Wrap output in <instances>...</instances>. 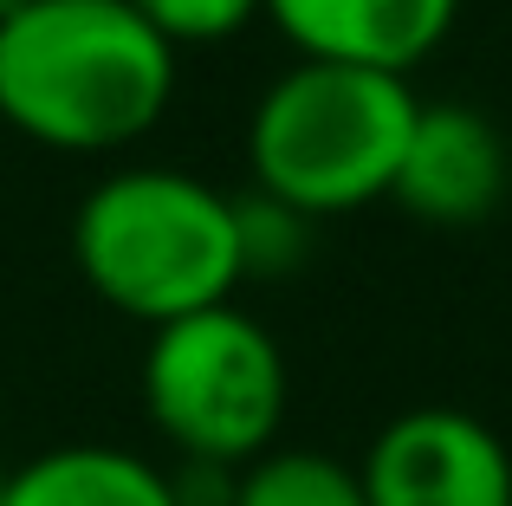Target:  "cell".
<instances>
[{"instance_id":"1","label":"cell","mask_w":512,"mask_h":506,"mask_svg":"<svg viewBox=\"0 0 512 506\" xmlns=\"http://www.w3.org/2000/svg\"><path fill=\"white\" fill-rule=\"evenodd\" d=\"M169 98L175 46L130 0H33L0 26V124L46 150H124Z\"/></svg>"},{"instance_id":"2","label":"cell","mask_w":512,"mask_h":506,"mask_svg":"<svg viewBox=\"0 0 512 506\" xmlns=\"http://www.w3.org/2000/svg\"><path fill=\"white\" fill-rule=\"evenodd\" d=\"M72 260L111 312L175 325L208 305H234L240 228L234 195L188 169H117L91 182L72 215Z\"/></svg>"},{"instance_id":"3","label":"cell","mask_w":512,"mask_h":506,"mask_svg":"<svg viewBox=\"0 0 512 506\" xmlns=\"http://www.w3.org/2000/svg\"><path fill=\"white\" fill-rule=\"evenodd\" d=\"M422 98L396 72L305 59L260 91L247 117V169L260 195L325 221L396 189V163Z\"/></svg>"},{"instance_id":"4","label":"cell","mask_w":512,"mask_h":506,"mask_svg":"<svg viewBox=\"0 0 512 506\" xmlns=\"http://www.w3.org/2000/svg\"><path fill=\"white\" fill-rule=\"evenodd\" d=\"M286 357L273 331L240 305H208L195 318L150 331L143 351V416L175 448V461H247L273 455L286 422Z\"/></svg>"},{"instance_id":"5","label":"cell","mask_w":512,"mask_h":506,"mask_svg":"<svg viewBox=\"0 0 512 506\" xmlns=\"http://www.w3.org/2000/svg\"><path fill=\"white\" fill-rule=\"evenodd\" d=\"M363 506H512V455L480 416L402 409L357 461Z\"/></svg>"},{"instance_id":"6","label":"cell","mask_w":512,"mask_h":506,"mask_svg":"<svg viewBox=\"0 0 512 506\" xmlns=\"http://www.w3.org/2000/svg\"><path fill=\"white\" fill-rule=\"evenodd\" d=\"M389 195L428 228H474L506 195V137L474 104H422Z\"/></svg>"},{"instance_id":"7","label":"cell","mask_w":512,"mask_h":506,"mask_svg":"<svg viewBox=\"0 0 512 506\" xmlns=\"http://www.w3.org/2000/svg\"><path fill=\"white\" fill-rule=\"evenodd\" d=\"M461 0H266V20L325 65H363V72H396L422 65L448 39Z\"/></svg>"},{"instance_id":"8","label":"cell","mask_w":512,"mask_h":506,"mask_svg":"<svg viewBox=\"0 0 512 506\" xmlns=\"http://www.w3.org/2000/svg\"><path fill=\"white\" fill-rule=\"evenodd\" d=\"M7 506H175L169 468L137 448L65 442L7 468Z\"/></svg>"},{"instance_id":"9","label":"cell","mask_w":512,"mask_h":506,"mask_svg":"<svg viewBox=\"0 0 512 506\" xmlns=\"http://www.w3.org/2000/svg\"><path fill=\"white\" fill-rule=\"evenodd\" d=\"M234 506H363L357 468L318 448H273L247 461L234 487Z\"/></svg>"},{"instance_id":"10","label":"cell","mask_w":512,"mask_h":506,"mask_svg":"<svg viewBox=\"0 0 512 506\" xmlns=\"http://www.w3.org/2000/svg\"><path fill=\"white\" fill-rule=\"evenodd\" d=\"M234 228H240V273L279 279L312 253V215L273 202V195L253 189L247 202H234Z\"/></svg>"},{"instance_id":"11","label":"cell","mask_w":512,"mask_h":506,"mask_svg":"<svg viewBox=\"0 0 512 506\" xmlns=\"http://www.w3.org/2000/svg\"><path fill=\"white\" fill-rule=\"evenodd\" d=\"M169 46H208V39H234L266 13V0H130Z\"/></svg>"},{"instance_id":"12","label":"cell","mask_w":512,"mask_h":506,"mask_svg":"<svg viewBox=\"0 0 512 506\" xmlns=\"http://www.w3.org/2000/svg\"><path fill=\"white\" fill-rule=\"evenodd\" d=\"M240 468H221V461H175L169 468V494L175 506H234Z\"/></svg>"},{"instance_id":"13","label":"cell","mask_w":512,"mask_h":506,"mask_svg":"<svg viewBox=\"0 0 512 506\" xmlns=\"http://www.w3.org/2000/svg\"><path fill=\"white\" fill-rule=\"evenodd\" d=\"M26 7H33V0H0V26H7V20H20Z\"/></svg>"},{"instance_id":"14","label":"cell","mask_w":512,"mask_h":506,"mask_svg":"<svg viewBox=\"0 0 512 506\" xmlns=\"http://www.w3.org/2000/svg\"><path fill=\"white\" fill-rule=\"evenodd\" d=\"M0 506H7V468H0Z\"/></svg>"}]
</instances>
